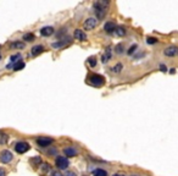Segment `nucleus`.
<instances>
[{
    "label": "nucleus",
    "instance_id": "obj_1",
    "mask_svg": "<svg viewBox=\"0 0 178 176\" xmlns=\"http://www.w3.org/2000/svg\"><path fill=\"white\" fill-rule=\"evenodd\" d=\"M109 2H95L94 4V9H95V14L99 19H102L105 16V7Z\"/></svg>",
    "mask_w": 178,
    "mask_h": 176
},
{
    "label": "nucleus",
    "instance_id": "obj_27",
    "mask_svg": "<svg viewBox=\"0 0 178 176\" xmlns=\"http://www.w3.org/2000/svg\"><path fill=\"white\" fill-rule=\"evenodd\" d=\"M89 64H90V66H95V64H97V60L94 58H90L89 59V61H88Z\"/></svg>",
    "mask_w": 178,
    "mask_h": 176
},
{
    "label": "nucleus",
    "instance_id": "obj_31",
    "mask_svg": "<svg viewBox=\"0 0 178 176\" xmlns=\"http://www.w3.org/2000/svg\"><path fill=\"white\" fill-rule=\"evenodd\" d=\"M53 176H62V175L59 174V173H53Z\"/></svg>",
    "mask_w": 178,
    "mask_h": 176
},
{
    "label": "nucleus",
    "instance_id": "obj_13",
    "mask_svg": "<svg viewBox=\"0 0 178 176\" xmlns=\"http://www.w3.org/2000/svg\"><path fill=\"white\" fill-rule=\"evenodd\" d=\"M63 153L66 154V156H77V151H76L73 147H70V148H65Z\"/></svg>",
    "mask_w": 178,
    "mask_h": 176
},
{
    "label": "nucleus",
    "instance_id": "obj_29",
    "mask_svg": "<svg viewBox=\"0 0 178 176\" xmlns=\"http://www.w3.org/2000/svg\"><path fill=\"white\" fill-rule=\"evenodd\" d=\"M65 176H76L75 173H72V171H68V173H66V175Z\"/></svg>",
    "mask_w": 178,
    "mask_h": 176
},
{
    "label": "nucleus",
    "instance_id": "obj_8",
    "mask_svg": "<svg viewBox=\"0 0 178 176\" xmlns=\"http://www.w3.org/2000/svg\"><path fill=\"white\" fill-rule=\"evenodd\" d=\"M163 54L166 56H176L178 55V47H167L163 50Z\"/></svg>",
    "mask_w": 178,
    "mask_h": 176
},
{
    "label": "nucleus",
    "instance_id": "obj_10",
    "mask_svg": "<svg viewBox=\"0 0 178 176\" xmlns=\"http://www.w3.org/2000/svg\"><path fill=\"white\" fill-rule=\"evenodd\" d=\"M53 33H54V28H53V27H50V26L43 27V28L40 29V34H41V36H44V37H49V36H51Z\"/></svg>",
    "mask_w": 178,
    "mask_h": 176
},
{
    "label": "nucleus",
    "instance_id": "obj_16",
    "mask_svg": "<svg viewBox=\"0 0 178 176\" xmlns=\"http://www.w3.org/2000/svg\"><path fill=\"white\" fill-rule=\"evenodd\" d=\"M24 67V62L23 61H19V62H16V64H14L12 65V69L15 70V71H19V70H22Z\"/></svg>",
    "mask_w": 178,
    "mask_h": 176
},
{
    "label": "nucleus",
    "instance_id": "obj_28",
    "mask_svg": "<svg viewBox=\"0 0 178 176\" xmlns=\"http://www.w3.org/2000/svg\"><path fill=\"white\" fill-rule=\"evenodd\" d=\"M0 176H6L5 170H4V169H1V168H0Z\"/></svg>",
    "mask_w": 178,
    "mask_h": 176
},
{
    "label": "nucleus",
    "instance_id": "obj_22",
    "mask_svg": "<svg viewBox=\"0 0 178 176\" xmlns=\"http://www.w3.org/2000/svg\"><path fill=\"white\" fill-rule=\"evenodd\" d=\"M7 138H9V137L6 136V135H0V144L6 143V142H7Z\"/></svg>",
    "mask_w": 178,
    "mask_h": 176
},
{
    "label": "nucleus",
    "instance_id": "obj_24",
    "mask_svg": "<svg viewBox=\"0 0 178 176\" xmlns=\"http://www.w3.org/2000/svg\"><path fill=\"white\" fill-rule=\"evenodd\" d=\"M158 42V39L153 38V37H149V38H146V43L148 44H155Z\"/></svg>",
    "mask_w": 178,
    "mask_h": 176
},
{
    "label": "nucleus",
    "instance_id": "obj_26",
    "mask_svg": "<svg viewBox=\"0 0 178 176\" xmlns=\"http://www.w3.org/2000/svg\"><path fill=\"white\" fill-rule=\"evenodd\" d=\"M136 50H137V45H136V44H133V45L129 48V50H128V54L131 55V54H133Z\"/></svg>",
    "mask_w": 178,
    "mask_h": 176
},
{
    "label": "nucleus",
    "instance_id": "obj_14",
    "mask_svg": "<svg viewBox=\"0 0 178 176\" xmlns=\"http://www.w3.org/2000/svg\"><path fill=\"white\" fill-rule=\"evenodd\" d=\"M10 45L12 49H23L24 48V43H22V42H12Z\"/></svg>",
    "mask_w": 178,
    "mask_h": 176
},
{
    "label": "nucleus",
    "instance_id": "obj_6",
    "mask_svg": "<svg viewBox=\"0 0 178 176\" xmlns=\"http://www.w3.org/2000/svg\"><path fill=\"white\" fill-rule=\"evenodd\" d=\"M89 81L94 86H102L104 84V77L100 76V75H92L90 78H89Z\"/></svg>",
    "mask_w": 178,
    "mask_h": 176
},
{
    "label": "nucleus",
    "instance_id": "obj_23",
    "mask_svg": "<svg viewBox=\"0 0 178 176\" xmlns=\"http://www.w3.org/2000/svg\"><path fill=\"white\" fill-rule=\"evenodd\" d=\"M122 67H123V66H122V64H117V65L114 67V72H116V74H117V72H121Z\"/></svg>",
    "mask_w": 178,
    "mask_h": 176
},
{
    "label": "nucleus",
    "instance_id": "obj_25",
    "mask_svg": "<svg viewBox=\"0 0 178 176\" xmlns=\"http://www.w3.org/2000/svg\"><path fill=\"white\" fill-rule=\"evenodd\" d=\"M116 53H117V54H122V53H123V45H122V44H119V45L116 47Z\"/></svg>",
    "mask_w": 178,
    "mask_h": 176
},
{
    "label": "nucleus",
    "instance_id": "obj_9",
    "mask_svg": "<svg viewBox=\"0 0 178 176\" xmlns=\"http://www.w3.org/2000/svg\"><path fill=\"white\" fill-rule=\"evenodd\" d=\"M37 143L40 147H48V146H50L53 143V139L49 138V137H40V138L37 139Z\"/></svg>",
    "mask_w": 178,
    "mask_h": 176
},
{
    "label": "nucleus",
    "instance_id": "obj_2",
    "mask_svg": "<svg viewBox=\"0 0 178 176\" xmlns=\"http://www.w3.org/2000/svg\"><path fill=\"white\" fill-rule=\"evenodd\" d=\"M55 164L60 170H65L68 166V159L66 156H58L56 160H55Z\"/></svg>",
    "mask_w": 178,
    "mask_h": 176
},
{
    "label": "nucleus",
    "instance_id": "obj_3",
    "mask_svg": "<svg viewBox=\"0 0 178 176\" xmlns=\"http://www.w3.org/2000/svg\"><path fill=\"white\" fill-rule=\"evenodd\" d=\"M15 149H16L17 153L23 154V153H26L29 149V144L27 142H17L16 146H15Z\"/></svg>",
    "mask_w": 178,
    "mask_h": 176
},
{
    "label": "nucleus",
    "instance_id": "obj_32",
    "mask_svg": "<svg viewBox=\"0 0 178 176\" xmlns=\"http://www.w3.org/2000/svg\"><path fill=\"white\" fill-rule=\"evenodd\" d=\"M114 176H123V175H119V174H116V175H114Z\"/></svg>",
    "mask_w": 178,
    "mask_h": 176
},
{
    "label": "nucleus",
    "instance_id": "obj_30",
    "mask_svg": "<svg viewBox=\"0 0 178 176\" xmlns=\"http://www.w3.org/2000/svg\"><path fill=\"white\" fill-rule=\"evenodd\" d=\"M161 71H163V72H165V71H167V69H166V66H165V65H161Z\"/></svg>",
    "mask_w": 178,
    "mask_h": 176
},
{
    "label": "nucleus",
    "instance_id": "obj_12",
    "mask_svg": "<svg viewBox=\"0 0 178 176\" xmlns=\"http://www.w3.org/2000/svg\"><path fill=\"white\" fill-rule=\"evenodd\" d=\"M43 52H44V47L43 45H36V47L32 48L31 54L34 55V56H37V55H39L40 53H43Z\"/></svg>",
    "mask_w": 178,
    "mask_h": 176
},
{
    "label": "nucleus",
    "instance_id": "obj_4",
    "mask_svg": "<svg viewBox=\"0 0 178 176\" xmlns=\"http://www.w3.org/2000/svg\"><path fill=\"white\" fill-rule=\"evenodd\" d=\"M12 158H14V156L10 151H2L1 154H0V161L4 163V164H7L12 160Z\"/></svg>",
    "mask_w": 178,
    "mask_h": 176
},
{
    "label": "nucleus",
    "instance_id": "obj_17",
    "mask_svg": "<svg viewBox=\"0 0 178 176\" xmlns=\"http://www.w3.org/2000/svg\"><path fill=\"white\" fill-rule=\"evenodd\" d=\"M93 175L94 176H107V173H106L105 170H102V169H95V170L93 171Z\"/></svg>",
    "mask_w": 178,
    "mask_h": 176
},
{
    "label": "nucleus",
    "instance_id": "obj_18",
    "mask_svg": "<svg viewBox=\"0 0 178 176\" xmlns=\"http://www.w3.org/2000/svg\"><path fill=\"white\" fill-rule=\"evenodd\" d=\"M21 59V54H15V55H12L11 58H10V61H11V64L14 65V64H16V62H19Z\"/></svg>",
    "mask_w": 178,
    "mask_h": 176
},
{
    "label": "nucleus",
    "instance_id": "obj_11",
    "mask_svg": "<svg viewBox=\"0 0 178 176\" xmlns=\"http://www.w3.org/2000/svg\"><path fill=\"white\" fill-rule=\"evenodd\" d=\"M73 37L78 40H85L87 39V34L82 31V29H76L75 33H73Z\"/></svg>",
    "mask_w": 178,
    "mask_h": 176
},
{
    "label": "nucleus",
    "instance_id": "obj_15",
    "mask_svg": "<svg viewBox=\"0 0 178 176\" xmlns=\"http://www.w3.org/2000/svg\"><path fill=\"white\" fill-rule=\"evenodd\" d=\"M110 58H111V49L107 48V49H106V53H105V54L102 55V58H101V61L105 64V62H107V60Z\"/></svg>",
    "mask_w": 178,
    "mask_h": 176
},
{
    "label": "nucleus",
    "instance_id": "obj_21",
    "mask_svg": "<svg viewBox=\"0 0 178 176\" xmlns=\"http://www.w3.org/2000/svg\"><path fill=\"white\" fill-rule=\"evenodd\" d=\"M23 39H24L26 42H32V40H34V34H33V33H26V34L23 36Z\"/></svg>",
    "mask_w": 178,
    "mask_h": 176
},
{
    "label": "nucleus",
    "instance_id": "obj_20",
    "mask_svg": "<svg viewBox=\"0 0 178 176\" xmlns=\"http://www.w3.org/2000/svg\"><path fill=\"white\" fill-rule=\"evenodd\" d=\"M68 43V40H61V42H58V43H54L53 47L54 48H62L63 45H66Z\"/></svg>",
    "mask_w": 178,
    "mask_h": 176
},
{
    "label": "nucleus",
    "instance_id": "obj_19",
    "mask_svg": "<svg viewBox=\"0 0 178 176\" xmlns=\"http://www.w3.org/2000/svg\"><path fill=\"white\" fill-rule=\"evenodd\" d=\"M116 33L119 34V37L124 36V34H126V29H124V27H123V26H119V27H117V28H116Z\"/></svg>",
    "mask_w": 178,
    "mask_h": 176
},
{
    "label": "nucleus",
    "instance_id": "obj_33",
    "mask_svg": "<svg viewBox=\"0 0 178 176\" xmlns=\"http://www.w3.org/2000/svg\"><path fill=\"white\" fill-rule=\"evenodd\" d=\"M0 58H1V56H0Z\"/></svg>",
    "mask_w": 178,
    "mask_h": 176
},
{
    "label": "nucleus",
    "instance_id": "obj_7",
    "mask_svg": "<svg viewBox=\"0 0 178 176\" xmlns=\"http://www.w3.org/2000/svg\"><path fill=\"white\" fill-rule=\"evenodd\" d=\"M116 28H117V26H116V23L115 22H112V21H109V22H106L105 23V26H104V29H105V32L106 33H114L115 31H116Z\"/></svg>",
    "mask_w": 178,
    "mask_h": 176
},
{
    "label": "nucleus",
    "instance_id": "obj_5",
    "mask_svg": "<svg viewBox=\"0 0 178 176\" xmlns=\"http://www.w3.org/2000/svg\"><path fill=\"white\" fill-rule=\"evenodd\" d=\"M95 26H97V20L94 19V17H89V19H87L85 21H84V23H83V27H84V29H87V31L94 29V28H95Z\"/></svg>",
    "mask_w": 178,
    "mask_h": 176
}]
</instances>
